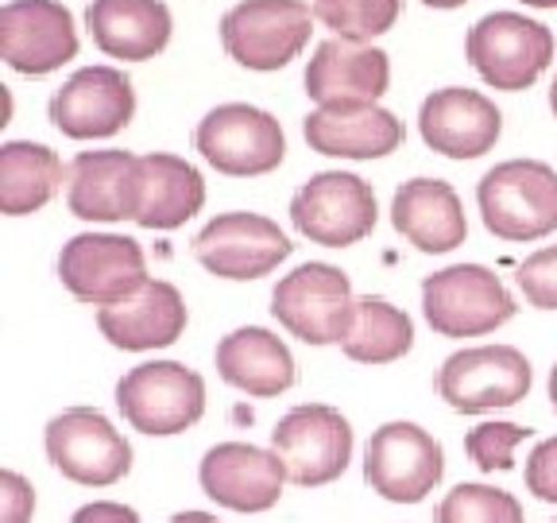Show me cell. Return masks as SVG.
Instances as JSON below:
<instances>
[{
    "mask_svg": "<svg viewBox=\"0 0 557 523\" xmlns=\"http://www.w3.org/2000/svg\"><path fill=\"white\" fill-rule=\"evenodd\" d=\"M476 202L499 241H539L557 229V171L539 159H507L480 179Z\"/></svg>",
    "mask_w": 557,
    "mask_h": 523,
    "instance_id": "1",
    "label": "cell"
},
{
    "mask_svg": "<svg viewBox=\"0 0 557 523\" xmlns=\"http://www.w3.org/2000/svg\"><path fill=\"white\" fill-rule=\"evenodd\" d=\"M116 408L139 435H183L206 415V380L178 361H144L121 376Z\"/></svg>",
    "mask_w": 557,
    "mask_h": 523,
    "instance_id": "2",
    "label": "cell"
},
{
    "mask_svg": "<svg viewBox=\"0 0 557 523\" xmlns=\"http://www.w3.org/2000/svg\"><path fill=\"white\" fill-rule=\"evenodd\" d=\"M271 314L306 345H341L357 318L352 283L333 264H302L271 291Z\"/></svg>",
    "mask_w": 557,
    "mask_h": 523,
    "instance_id": "3",
    "label": "cell"
},
{
    "mask_svg": "<svg viewBox=\"0 0 557 523\" xmlns=\"http://www.w3.org/2000/svg\"><path fill=\"white\" fill-rule=\"evenodd\" d=\"M422 314L442 338H480L511 323L515 299L484 264H453L422 283Z\"/></svg>",
    "mask_w": 557,
    "mask_h": 523,
    "instance_id": "4",
    "label": "cell"
},
{
    "mask_svg": "<svg viewBox=\"0 0 557 523\" xmlns=\"http://www.w3.org/2000/svg\"><path fill=\"white\" fill-rule=\"evenodd\" d=\"M271 450L278 453L290 485L322 488L333 485L352 462V427L330 403H302L275 423Z\"/></svg>",
    "mask_w": 557,
    "mask_h": 523,
    "instance_id": "5",
    "label": "cell"
},
{
    "mask_svg": "<svg viewBox=\"0 0 557 523\" xmlns=\"http://www.w3.org/2000/svg\"><path fill=\"white\" fill-rule=\"evenodd\" d=\"M445 477V453L418 423H383L364 446V481L375 497L392 504L426 500Z\"/></svg>",
    "mask_w": 557,
    "mask_h": 523,
    "instance_id": "6",
    "label": "cell"
},
{
    "mask_svg": "<svg viewBox=\"0 0 557 523\" xmlns=\"http://www.w3.org/2000/svg\"><path fill=\"white\" fill-rule=\"evenodd\" d=\"M47 462L74 485L109 488L128 477L132 446L121 430L94 408H70L44 430Z\"/></svg>",
    "mask_w": 557,
    "mask_h": 523,
    "instance_id": "7",
    "label": "cell"
},
{
    "mask_svg": "<svg viewBox=\"0 0 557 523\" xmlns=\"http://www.w3.org/2000/svg\"><path fill=\"white\" fill-rule=\"evenodd\" d=\"M465 54L487 86L519 94V89L534 86L554 59V32L519 12H492L472 24Z\"/></svg>",
    "mask_w": 557,
    "mask_h": 523,
    "instance_id": "8",
    "label": "cell"
},
{
    "mask_svg": "<svg viewBox=\"0 0 557 523\" xmlns=\"http://www.w3.org/2000/svg\"><path fill=\"white\" fill-rule=\"evenodd\" d=\"M59 279L62 288L82 303L113 306L148 283V260H144V248L132 236L78 233L62 244Z\"/></svg>",
    "mask_w": 557,
    "mask_h": 523,
    "instance_id": "9",
    "label": "cell"
},
{
    "mask_svg": "<svg viewBox=\"0 0 557 523\" xmlns=\"http://www.w3.org/2000/svg\"><path fill=\"white\" fill-rule=\"evenodd\" d=\"M531 380V361L515 345H476L445 361L437 373V392L461 415H484L527 400Z\"/></svg>",
    "mask_w": 557,
    "mask_h": 523,
    "instance_id": "10",
    "label": "cell"
},
{
    "mask_svg": "<svg viewBox=\"0 0 557 523\" xmlns=\"http://www.w3.org/2000/svg\"><path fill=\"white\" fill-rule=\"evenodd\" d=\"M375 194L360 174L348 171H322L310 183L298 186L290 202V221L313 244L325 248H348L364 241L375 229Z\"/></svg>",
    "mask_w": 557,
    "mask_h": 523,
    "instance_id": "11",
    "label": "cell"
},
{
    "mask_svg": "<svg viewBox=\"0 0 557 523\" xmlns=\"http://www.w3.org/2000/svg\"><path fill=\"white\" fill-rule=\"evenodd\" d=\"M194 144L209 167H218L221 174H236V179L275 171L287 156V136L275 117L240 101L218 105L213 113H206Z\"/></svg>",
    "mask_w": 557,
    "mask_h": 523,
    "instance_id": "12",
    "label": "cell"
},
{
    "mask_svg": "<svg viewBox=\"0 0 557 523\" xmlns=\"http://www.w3.org/2000/svg\"><path fill=\"white\" fill-rule=\"evenodd\" d=\"M310 32L306 0H244L221 20V44L248 70H283Z\"/></svg>",
    "mask_w": 557,
    "mask_h": 523,
    "instance_id": "13",
    "label": "cell"
},
{
    "mask_svg": "<svg viewBox=\"0 0 557 523\" xmlns=\"http://www.w3.org/2000/svg\"><path fill=\"white\" fill-rule=\"evenodd\" d=\"M201 492L228 512H271L290 485L278 453L252 442H218L201 458Z\"/></svg>",
    "mask_w": 557,
    "mask_h": 523,
    "instance_id": "14",
    "label": "cell"
},
{
    "mask_svg": "<svg viewBox=\"0 0 557 523\" xmlns=\"http://www.w3.org/2000/svg\"><path fill=\"white\" fill-rule=\"evenodd\" d=\"M194 256L218 279H260L287 260L290 241L271 218L236 209L213 218L194 236Z\"/></svg>",
    "mask_w": 557,
    "mask_h": 523,
    "instance_id": "15",
    "label": "cell"
},
{
    "mask_svg": "<svg viewBox=\"0 0 557 523\" xmlns=\"http://www.w3.org/2000/svg\"><path fill=\"white\" fill-rule=\"evenodd\" d=\"M74 54L78 32L59 0H12L0 9V59L16 74H51Z\"/></svg>",
    "mask_w": 557,
    "mask_h": 523,
    "instance_id": "16",
    "label": "cell"
},
{
    "mask_svg": "<svg viewBox=\"0 0 557 523\" xmlns=\"http://www.w3.org/2000/svg\"><path fill=\"white\" fill-rule=\"evenodd\" d=\"M51 121L70 139L116 136L136 113V89L113 66H86L51 97Z\"/></svg>",
    "mask_w": 557,
    "mask_h": 523,
    "instance_id": "17",
    "label": "cell"
},
{
    "mask_svg": "<svg viewBox=\"0 0 557 523\" xmlns=\"http://www.w3.org/2000/svg\"><path fill=\"white\" fill-rule=\"evenodd\" d=\"M70 214L82 221H136L144 194V159L132 151H82L66 167Z\"/></svg>",
    "mask_w": 557,
    "mask_h": 523,
    "instance_id": "18",
    "label": "cell"
},
{
    "mask_svg": "<svg viewBox=\"0 0 557 523\" xmlns=\"http://www.w3.org/2000/svg\"><path fill=\"white\" fill-rule=\"evenodd\" d=\"M418 132L426 139V148L442 151V156L476 159L496 148L499 132H504V113L496 109V101H487L476 89H434L422 101Z\"/></svg>",
    "mask_w": 557,
    "mask_h": 523,
    "instance_id": "19",
    "label": "cell"
},
{
    "mask_svg": "<svg viewBox=\"0 0 557 523\" xmlns=\"http://www.w3.org/2000/svg\"><path fill=\"white\" fill-rule=\"evenodd\" d=\"M306 144L318 156L337 159H380L403 144V121L375 101L318 105L302 124Z\"/></svg>",
    "mask_w": 557,
    "mask_h": 523,
    "instance_id": "20",
    "label": "cell"
},
{
    "mask_svg": "<svg viewBox=\"0 0 557 523\" xmlns=\"http://www.w3.org/2000/svg\"><path fill=\"white\" fill-rule=\"evenodd\" d=\"M97 330L104 341L124 353H148V349H166L183 338L186 330V303L174 283L166 279H148L136 295L124 303L101 306L97 311Z\"/></svg>",
    "mask_w": 557,
    "mask_h": 523,
    "instance_id": "21",
    "label": "cell"
},
{
    "mask_svg": "<svg viewBox=\"0 0 557 523\" xmlns=\"http://www.w3.org/2000/svg\"><path fill=\"white\" fill-rule=\"evenodd\" d=\"M392 82V62L380 47L325 39L306 66V94L318 105L380 101Z\"/></svg>",
    "mask_w": 557,
    "mask_h": 523,
    "instance_id": "22",
    "label": "cell"
},
{
    "mask_svg": "<svg viewBox=\"0 0 557 523\" xmlns=\"http://www.w3.org/2000/svg\"><path fill=\"white\" fill-rule=\"evenodd\" d=\"M392 226L418 253H453L469 236L465 206L442 179H410L395 191Z\"/></svg>",
    "mask_w": 557,
    "mask_h": 523,
    "instance_id": "23",
    "label": "cell"
},
{
    "mask_svg": "<svg viewBox=\"0 0 557 523\" xmlns=\"http://www.w3.org/2000/svg\"><path fill=\"white\" fill-rule=\"evenodd\" d=\"M213 365H218L221 380L233 384L236 392L256 396V400L283 396L295 384V357H290L287 341L263 326H240V330L225 333L218 341Z\"/></svg>",
    "mask_w": 557,
    "mask_h": 523,
    "instance_id": "24",
    "label": "cell"
},
{
    "mask_svg": "<svg viewBox=\"0 0 557 523\" xmlns=\"http://www.w3.org/2000/svg\"><path fill=\"white\" fill-rule=\"evenodd\" d=\"M86 27L104 54L144 62L156 59L171 39V12L163 0H94Z\"/></svg>",
    "mask_w": 557,
    "mask_h": 523,
    "instance_id": "25",
    "label": "cell"
},
{
    "mask_svg": "<svg viewBox=\"0 0 557 523\" xmlns=\"http://www.w3.org/2000/svg\"><path fill=\"white\" fill-rule=\"evenodd\" d=\"M206 206V179L194 163L171 151L144 156V194H139L136 226L178 229Z\"/></svg>",
    "mask_w": 557,
    "mask_h": 523,
    "instance_id": "26",
    "label": "cell"
},
{
    "mask_svg": "<svg viewBox=\"0 0 557 523\" xmlns=\"http://www.w3.org/2000/svg\"><path fill=\"white\" fill-rule=\"evenodd\" d=\"M62 179H66L62 159L47 144L12 139L0 148V214L24 218L44 209L59 194Z\"/></svg>",
    "mask_w": 557,
    "mask_h": 523,
    "instance_id": "27",
    "label": "cell"
},
{
    "mask_svg": "<svg viewBox=\"0 0 557 523\" xmlns=\"http://www.w3.org/2000/svg\"><path fill=\"white\" fill-rule=\"evenodd\" d=\"M410 345H414V326H410V318L399 306L375 295L357 299L352 330L341 341L348 361H357V365H392V361L407 357Z\"/></svg>",
    "mask_w": 557,
    "mask_h": 523,
    "instance_id": "28",
    "label": "cell"
},
{
    "mask_svg": "<svg viewBox=\"0 0 557 523\" xmlns=\"http://www.w3.org/2000/svg\"><path fill=\"white\" fill-rule=\"evenodd\" d=\"M313 16L348 44H372L399 20V0H313Z\"/></svg>",
    "mask_w": 557,
    "mask_h": 523,
    "instance_id": "29",
    "label": "cell"
},
{
    "mask_svg": "<svg viewBox=\"0 0 557 523\" xmlns=\"http://www.w3.org/2000/svg\"><path fill=\"white\" fill-rule=\"evenodd\" d=\"M437 523H522V504L496 485L465 481L445 492Z\"/></svg>",
    "mask_w": 557,
    "mask_h": 523,
    "instance_id": "30",
    "label": "cell"
},
{
    "mask_svg": "<svg viewBox=\"0 0 557 523\" xmlns=\"http://www.w3.org/2000/svg\"><path fill=\"white\" fill-rule=\"evenodd\" d=\"M531 438V427H519V423H480L465 435V450L484 473H504L515 465V450Z\"/></svg>",
    "mask_w": 557,
    "mask_h": 523,
    "instance_id": "31",
    "label": "cell"
},
{
    "mask_svg": "<svg viewBox=\"0 0 557 523\" xmlns=\"http://www.w3.org/2000/svg\"><path fill=\"white\" fill-rule=\"evenodd\" d=\"M515 283H519L522 299L531 306H539V311H557V244L527 256V260L519 264Z\"/></svg>",
    "mask_w": 557,
    "mask_h": 523,
    "instance_id": "32",
    "label": "cell"
},
{
    "mask_svg": "<svg viewBox=\"0 0 557 523\" xmlns=\"http://www.w3.org/2000/svg\"><path fill=\"white\" fill-rule=\"evenodd\" d=\"M522 477H527V488H531L542 504H557V435L534 446Z\"/></svg>",
    "mask_w": 557,
    "mask_h": 523,
    "instance_id": "33",
    "label": "cell"
},
{
    "mask_svg": "<svg viewBox=\"0 0 557 523\" xmlns=\"http://www.w3.org/2000/svg\"><path fill=\"white\" fill-rule=\"evenodd\" d=\"M35 488L16 470H0V523H32Z\"/></svg>",
    "mask_w": 557,
    "mask_h": 523,
    "instance_id": "34",
    "label": "cell"
},
{
    "mask_svg": "<svg viewBox=\"0 0 557 523\" xmlns=\"http://www.w3.org/2000/svg\"><path fill=\"white\" fill-rule=\"evenodd\" d=\"M70 523H139V515L136 508L121 504V500H94L70 515Z\"/></svg>",
    "mask_w": 557,
    "mask_h": 523,
    "instance_id": "35",
    "label": "cell"
},
{
    "mask_svg": "<svg viewBox=\"0 0 557 523\" xmlns=\"http://www.w3.org/2000/svg\"><path fill=\"white\" fill-rule=\"evenodd\" d=\"M166 523H221L218 515H209V512H178V515H171Z\"/></svg>",
    "mask_w": 557,
    "mask_h": 523,
    "instance_id": "36",
    "label": "cell"
},
{
    "mask_svg": "<svg viewBox=\"0 0 557 523\" xmlns=\"http://www.w3.org/2000/svg\"><path fill=\"white\" fill-rule=\"evenodd\" d=\"M422 4H430V9H461L469 0H422Z\"/></svg>",
    "mask_w": 557,
    "mask_h": 523,
    "instance_id": "37",
    "label": "cell"
},
{
    "mask_svg": "<svg viewBox=\"0 0 557 523\" xmlns=\"http://www.w3.org/2000/svg\"><path fill=\"white\" fill-rule=\"evenodd\" d=\"M549 408L557 411V365L549 368Z\"/></svg>",
    "mask_w": 557,
    "mask_h": 523,
    "instance_id": "38",
    "label": "cell"
},
{
    "mask_svg": "<svg viewBox=\"0 0 557 523\" xmlns=\"http://www.w3.org/2000/svg\"><path fill=\"white\" fill-rule=\"evenodd\" d=\"M522 4H531V9H557V0H522Z\"/></svg>",
    "mask_w": 557,
    "mask_h": 523,
    "instance_id": "39",
    "label": "cell"
},
{
    "mask_svg": "<svg viewBox=\"0 0 557 523\" xmlns=\"http://www.w3.org/2000/svg\"><path fill=\"white\" fill-rule=\"evenodd\" d=\"M549 109H554V117H557V78H554V86H549Z\"/></svg>",
    "mask_w": 557,
    "mask_h": 523,
    "instance_id": "40",
    "label": "cell"
}]
</instances>
